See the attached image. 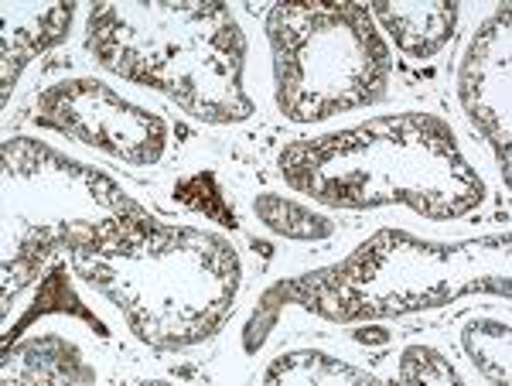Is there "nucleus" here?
<instances>
[{
    "instance_id": "nucleus-1",
    "label": "nucleus",
    "mask_w": 512,
    "mask_h": 386,
    "mask_svg": "<svg viewBox=\"0 0 512 386\" xmlns=\"http://www.w3.org/2000/svg\"><path fill=\"white\" fill-rule=\"evenodd\" d=\"M72 270L120 308L123 322L154 349H192L233 315L243 264L233 243L158 216H117L62 229Z\"/></svg>"
},
{
    "instance_id": "nucleus-9",
    "label": "nucleus",
    "mask_w": 512,
    "mask_h": 386,
    "mask_svg": "<svg viewBox=\"0 0 512 386\" xmlns=\"http://www.w3.org/2000/svg\"><path fill=\"white\" fill-rule=\"evenodd\" d=\"M76 4H4V45H0V100H11L28 62L69 38Z\"/></svg>"
},
{
    "instance_id": "nucleus-5",
    "label": "nucleus",
    "mask_w": 512,
    "mask_h": 386,
    "mask_svg": "<svg viewBox=\"0 0 512 386\" xmlns=\"http://www.w3.org/2000/svg\"><path fill=\"white\" fill-rule=\"evenodd\" d=\"M267 38L284 120L321 123L390 93L393 52L366 4L284 0L267 11Z\"/></svg>"
},
{
    "instance_id": "nucleus-7",
    "label": "nucleus",
    "mask_w": 512,
    "mask_h": 386,
    "mask_svg": "<svg viewBox=\"0 0 512 386\" xmlns=\"http://www.w3.org/2000/svg\"><path fill=\"white\" fill-rule=\"evenodd\" d=\"M31 123L110 154L130 168L161 164L171 141V127L161 113L130 103L93 76H69L41 89L31 106Z\"/></svg>"
},
{
    "instance_id": "nucleus-2",
    "label": "nucleus",
    "mask_w": 512,
    "mask_h": 386,
    "mask_svg": "<svg viewBox=\"0 0 512 386\" xmlns=\"http://www.w3.org/2000/svg\"><path fill=\"white\" fill-rule=\"evenodd\" d=\"M277 171L287 188L328 209L407 205L431 223L468 216L489 195L454 127L434 113H390L297 137L280 147Z\"/></svg>"
},
{
    "instance_id": "nucleus-3",
    "label": "nucleus",
    "mask_w": 512,
    "mask_h": 386,
    "mask_svg": "<svg viewBox=\"0 0 512 386\" xmlns=\"http://www.w3.org/2000/svg\"><path fill=\"white\" fill-rule=\"evenodd\" d=\"M82 48L103 72L164 93L212 127H233L256 113L243 82L250 45L219 0L93 4Z\"/></svg>"
},
{
    "instance_id": "nucleus-4",
    "label": "nucleus",
    "mask_w": 512,
    "mask_h": 386,
    "mask_svg": "<svg viewBox=\"0 0 512 386\" xmlns=\"http://www.w3.org/2000/svg\"><path fill=\"white\" fill-rule=\"evenodd\" d=\"M509 233L461 243H427L403 229H379L332 267L280 281L260 301L297 305L335 325L431 311L465 294H512Z\"/></svg>"
},
{
    "instance_id": "nucleus-6",
    "label": "nucleus",
    "mask_w": 512,
    "mask_h": 386,
    "mask_svg": "<svg viewBox=\"0 0 512 386\" xmlns=\"http://www.w3.org/2000/svg\"><path fill=\"white\" fill-rule=\"evenodd\" d=\"M144 205L120 182L52 151L31 137L4 141V226H38L59 233L76 223L144 216Z\"/></svg>"
},
{
    "instance_id": "nucleus-10",
    "label": "nucleus",
    "mask_w": 512,
    "mask_h": 386,
    "mask_svg": "<svg viewBox=\"0 0 512 386\" xmlns=\"http://www.w3.org/2000/svg\"><path fill=\"white\" fill-rule=\"evenodd\" d=\"M376 28L393 38L407 59L431 62L448 48L458 31L461 7L454 0H427V4H400V0H373L369 4Z\"/></svg>"
},
{
    "instance_id": "nucleus-8",
    "label": "nucleus",
    "mask_w": 512,
    "mask_h": 386,
    "mask_svg": "<svg viewBox=\"0 0 512 386\" xmlns=\"http://www.w3.org/2000/svg\"><path fill=\"white\" fill-rule=\"evenodd\" d=\"M458 103L468 123L492 147L509 182L512 151V7L502 4L478 24L458 65Z\"/></svg>"
},
{
    "instance_id": "nucleus-13",
    "label": "nucleus",
    "mask_w": 512,
    "mask_h": 386,
    "mask_svg": "<svg viewBox=\"0 0 512 386\" xmlns=\"http://www.w3.org/2000/svg\"><path fill=\"white\" fill-rule=\"evenodd\" d=\"M263 383H315V386H376L379 376L359 369L345 359H335L318 349H294L270 359L260 376Z\"/></svg>"
},
{
    "instance_id": "nucleus-16",
    "label": "nucleus",
    "mask_w": 512,
    "mask_h": 386,
    "mask_svg": "<svg viewBox=\"0 0 512 386\" xmlns=\"http://www.w3.org/2000/svg\"><path fill=\"white\" fill-rule=\"evenodd\" d=\"M396 380L400 383H434V386H461V373L451 366V359L434 346H407L400 352V366H396Z\"/></svg>"
},
{
    "instance_id": "nucleus-15",
    "label": "nucleus",
    "mask_w": 512,
    "mask_h": 386,
    "mask_svg": "<svg viewBox=\"0 0 512 386\" xmlns=\"http://www.w3.org/2000/svg\"><path fill=\"white\" fill-rule=\"evenodd\" d=\"M461 346L478 373L492 383L512 380V328L499 318H472L461 332Z\"/></svg>"
},
{
    "instance_id": "nucleus-14",
    "label": "nucleus",
    "mask_w": 512,
    "mask_h": 386,
    "mask_svg": "<svg viewBox=\"0 0 512 386\" xmlns=\"http://www.w3.org/2000/svg\"><path fill=\"white\" fill-rule=\"evenodd\" d=\"M253 212L270 233L284 236V240H297V243H321L335 236V223L321 212L308 209V205L284 199V195L274 192H260L253 199Z\"/></svg>"
},
{
    "instance_id": "nucleus-17",
    "label": "nucleus",
    "mask_w": 512,
    "mask_h": 386,
    "mask_svg": "<svg viewBox=\"0 0 512 386\" xmlns=\"http://www.w3.org/2000/svg\"><path fill=\"white\" fill-rule=\"evenodd\" d=\"M175 199L185 202L188 209L202 212V216L216 219V223H222V226H229V229L236 226V212L229 209L226 195L219 192V182H216L212 171H198V175H192V178H181V182L175 185Z\"/></svg>"
},
{
    "instance_id": "nucleus-12",
    "label": "nucleus",
    "mask_w": 512,
    "mask_h": 386,
    "mask_svg": "<svg viewBox=\"0 0 512 386\" xmlns=\"http://www.w3.org/2000/svg\"><path fill=\"white\" fill-rule=\"evenodd\" d=\"M45 315H72V318H82L89 328H96L99 339H110V328H106L103 318L96 315L93 308L82 305V298L76 294V287H72V277H69V267H65L62 257H55L48 270L41 274V284L35 291V298H31V305L24 308V315L18 322H7L4 325V349L11 346L14 339L24 332V328H31L38 322V318Z\"/></svg>"
},
{
    "instance_id": "nucleus-11",
    "label": "nucleus",
    "mask_w": 512,
    "mask_h": 386,
    "mask_svg": "<svg viewBox=\"0 0 512 386\" xmlns=\"http://www.w3.org/2000/svg\"><path fill=\"white\" fill-rule=\"evenodd\" d=\"M4 383H96V369L82 349L65 335H35L4 349L0 363Z\"/></svg>"
}]
</instances>
